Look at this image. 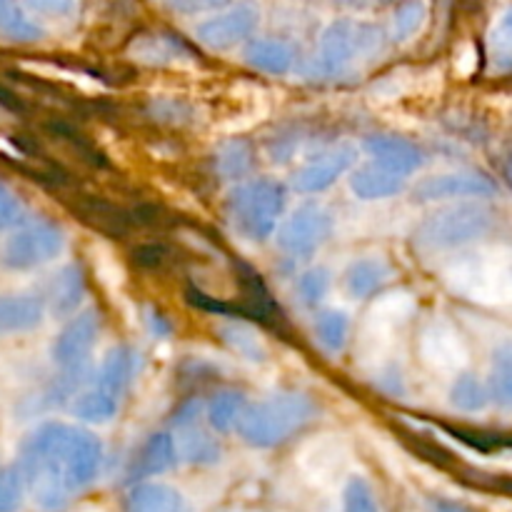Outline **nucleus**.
Segmentation results:
<instances>
[{
  "mask_svg": "<svg viewBox=\"0 0 512 512\" xmlns=\"http://www.w3.org/2000/svg\"><path fill=\"white\" fill-rule=\"evenodd\" d=\"M105 463L103 440L88 428L48 420L20 445L18 470L25 493L43 512H63L70 498L98 480Z\"/></svg>",
  "mask_w": 512,
  "mask_h": 512,
  "instance_id": "1",
  "label": "nucleus"
},
{
  "mask_svg": "<svg viewBox=\"0 0 512 512\" xmlns=\"http://www.w3.org/2000/svg\"><path fill=\"white\" fill-rule=\"evenodd\" d=\"M315 408L313 400L298 390H278L255 403L245 405L235 433L245 445L258 450L278 448L298 435L305 425L313 423Z\"/></svg>",
  "mask_w": 512,
  "mask_h": 512,
  "instance_id": "2",
  "label": "nucleus"
},
{
  "mask_svg": "<svg viewBox=\"0 0 512 512\" xmlns=\"http://www.w3.org/2000/svg\"><path fill=\"white\" fill-rule=\"evenodd\" d=\"M390 35L383 25L365 20L338 18L320 35L315 70L320 78L338 80L353 73L358 65L380 58L388 48Z\"/></svg>",
  "mask_w": 512,
  "mask_h": 512,
  "instance_id": "3",
  "label": "nucleus"
},
{
  "mask_svg": "<svg viewBox=\"0 0 512 512\" xmlns=\"http://www.w3.org/2000/svg\"><path fill=\"white\" fill-rule=\"evenodd\" d=\"M288 210V188L275 178H253L235 185L225 198L230 228L248 243L273 238Z\"/></svg>",
  "mask_w": 512,
  "mask_h": 512,
  "instance_id": "4",
  "label": "nucleus"
},
{
  "mask_svg": "<svg viewBox=\"0 0 512 512\" xmlns=\"http://www.w3.org/2000/svg\"><path fill=\"white\" fill-rule=\"evenodd\" d=\"M495 228V213L483 200L448 203L423 218L415 228V245L430 253L460 250L478 243Z\"/></svg>",
  "mask_w": 512,
  "mask_h": 512,
  "instance_id": "5",
  "label": "nucleus"
},
{
  "mask_svg": "<svg viewBox=\"0 0 512 512\" xmlns=\"http://www.w3.org/2000/svg\"><path fill=\"white\" fill-rule=\"evenodd\" d=\"M65 250V233L53 220L20 223L0 245V265L13 273L43 268L60 258Z\"/></svg>",
  "mask_w": 512,
  "mask_h": 512,
  "instance_id": "6",
  "label": "nucleus"
},
{
  "mask_svg": "<svg viewBox=\"0 0 512 512\" xmlns=\"http://www.w3.org/2000/svg\"><path fill=\"white\" fill-rule=\"evenodd\" d=\"M333 228L335 215L323 203L308 200V203H300L288 218L280 220L275 240L285 255L305 260L320 253V248L333 238Z\"/></svg>",
  "mask_w": 512,
  "mask_h": 512,
  "instance_id": "7",
  "label": "nucleus"
},
{
  "mask_svg": "<svg viewBox=\"0 0 512 512\" xmlns=\"http://www.w3.org/2000/svg\"><path fill=\"white\" fill-rule=\"evenodd\" d=\"M98 333L100 318L93 308L80 310L73 318H68V323L63 325L53 348H50L53 363L63 373L60 380H65L68 385H78L88 375L90 355H93L95 343H98Z\"/></svg>",
  "mask_w": 512,
  "mask_h": 512,
  "instance_id": "8",
  "label": "nucleus"
},
{
  "mask_svg": "<svg viewBox=\"0 0 512 512\" xmlns=\"http://www.w3.org/2000/svg\"><path fill=\"white\" fill-rule=\"evenodd\" d=\"M175 428V448L178 458L198 468H208L223 458V445L220 438L205 423V403L188 400L178 408L173 418Z\"/></svg>",
  "mask_w": 512,
  "mask_h": 512,
  "instance_id": "9",
  "label": "nucleus"
},
{
  "mask_svg": "<svg viewBox=\"0 0 512 512\" xmlns=\"http://www.w3.org/2000/svg\"><path fill=\"white\" fill-rule=\"evenodd\" d=\"M360 148L355 143H335L305 158L293 173V188L303 195H318L333 188L343 175L355 168Z\"/></svg>",
  "mask_w": 512,
  "mask_h": 512,
  "instance_id": "10",
  "label": "nucleus"
},
{
  "mask_svg": "<svg viewBox=\"0 0 512 512\" xmlns=\"http://www.w3.org/2000/svg\"><path fill=\"white\" fill-rule=\"evenodd\" d=\"M498 195L493 178L478 170L438 173L415 183V203H463V200H488Z\"/></svg>",
  "mask_w": 512,
  "mask_h": 512,
  "instance_id": "11",
  "label": "nucleus"
},
{
  "mask_svg": "<svg viewBox=\"0 0 512 512\" xmlns=\"http://www.w3.org/2000/svg\"><path fill=\"white\" fill-rule=\"evenodd\" d=\"M260 25V5L253 0L230 5L228 10L213 13L208 20L198 23L195 38L210 50H233L245 45Z\"/></svg>",
  "mask_w": 512,
  "mask_h": 512,
  "instance_id": "12",
  "label": "nucleus"
},
{
  "mask_svg": "<svg viewBox=\"0 0 512 512\" xmlns=\"http://www.w3.org/2000/svg\"><path fill=\"white\" fill-rule=\"evenodd\" d=\"M360 153L370 158V163L380 165V168L390 170V173L400 175L408 180L410 175L418 173L425 165V153L413 143V140L403 138V135L393 133H373L363 140Z\"/></svg>",
  "mask_w": 512,
  "mask_h": 512,
  "instance_id": "13",
  "label": "nucleus"
},
{
  "mask_svg": "<svg viewBox=\"0 0 512 512\" xmlns=\"http://www.w3.org/2000/svg\"><path fill=\"white\" fill-rule=\"evenodd\" d=\"M178 460L180 458L173 433L158 430V433L148 435L145 443L138 448L133 463H130L128 480L135 485L145 483L150 478H158V475H165L168 470H173L178 465Z\"/></svg>",
  "mask_w": 512,
  "mask_h": 512,
  "instance_id": "14",
  "label": "nucleus"
},
{
  "mask_svg": "<svg viewBox=\"0 0 512 512\" xmlns=\"http://www.w3.org/2000/svg\"><path fill=\"white\" fill-rule=\"evenodd\" d=\"M138 368V353H135L133 348H128V345H115V348H110L108 353H105L103 363L95 370L93 388H98L100 393L110 395V398L123 403V395L128 393V388L133 385Z\"/></svg>",
  "mask_w": 512,
  "mask_h": 512,
  "instance_id": "15",
  "label": "nucleus"
},
{
  "mask_svg": "<svg viewBox=\"0 0 512 512\" xmlns=\"http://www.w3.org/2000/svg\"><path fill=\"white\" fill-rule=\"evenodd\" d=\"M298 460L310 478H335L348 465V443L340 435H318L300 448Z\"/></svg>",
  "mask_w": 512,
  "mask_h": 512,
  "instance_id": "16",
  "label": "nucleus"
},
{
  "mask_svg": "<svg viewBox=\"0 0 512 512\" xmlns=\"http://www.w3.org/2000/svg\"><path fill=\"white\" fill-rule=\"evenodd\" d=\"M48 315L43 295L38 293H8L0 295V338L23 335L40 328Z\"/></svg>",
  "mask_w": 512,
  "mask_h": 512,
  "instance_id": "17",
  "label": "nucleus"
},
{
  "mask_svg": "<svg viewBox=\"0 0 512 512\" xmlns=\"http://www.w3.org/2000/svg\"><path fill=\"white\" fill-rule=\"evenodd\" d=\"M43 300L48 313H53L55 318L60 320L73 318L85 300L83 270H80L75 263L63 265V268L50 278Z\"/></svg>",
  "mask_w": 512,
  "mask_h": 512,
  "instance_id": "18",
  "label": "nucleus"
},
{
  "mask_svg": "<svg viewBox=\"0 0 512 512\" xmlns=\"http://www.w3.org/2000/svg\"><path fill=\"white\" fill-rule=\"evenodd\" d=\"M420 358L425 365L435 370H450L458 368L460 360H463V348H460L458 335L453 333V328L440 320H433L423 328L420 333Z\"/></svg>",
  "mask_w": 512,
  "mask_h": 512,
  "instance_id": "19",
  "label": "nucleus"
},
{
  "mask_svg": "<svg viewBox=\"0 0 512 512\" xmlns=\"http://www.w3.org/2000/svg\"><path fill=\"white\" fill-rule=\"evenodd\" d=\"M393 280V265L380 255H365L353 260L345 270V290L350 298L365 300L380 295V290Z\"/></svg>",
  "mask_w": 512,
  "mask_h": 512,
  "instance_id": "20",
  "label": "nucleus"
},
{
  "mask_svg": "<svg viewBox=\"0 0 512 512\" xmlns=\"http://www.w3.org/2000/svg\"><path fill=\"white\" fill-rule=\"evenodd\" d=\"M348 185L355 198L365 200V203H373V200H385L400 195L405 190V185H408V180L380 168L375 163H365L350 170Z\"/></svg>",
  "mask_w": 512,
  "mask_h": 512,
  "instance_id": "21",
  "label": "nucleus"
},
{
  "mask_svg": "<svg viewBox=\"0 0 512 512\" xmlns=\"http://www.w3.org/2000/svg\"><path fill=\"white\" fill-rule=\"evenodd\" d=\"M125 512H190V505L185 495L173 485L145 480L128 490Z\"/></svg>",
  "mask_w": 512,
  "mask_h": 512,
  "instance_id": "22",
  "label": "nucleus"
},
{
  "mask_svg": "<svg viewBox=\"0 0 512 512\" xmlns=\"http://www.w3.org/2000/svg\"><path fill=\"white\" fill-rule=\"evenodd\" d=\"M218 338L230 348V353L238 355L240 360L253 365L268 363V343L263 333L248 320L228 318L218 323Z\"/></svg>",
  "mask_w": 512,
  "mask_h": 512,
  "instance_id": "23",
  "label": "nucleus"
},
{
  "mask_svg": "<svg viewBox=\"0 0 512 512\" xmlns=\"http://www.w3.org/2000/svg\"><path fill=\"white\" fill-rule=\"evenodd\" d=\"M243 58L250 68L268 75H288L295 68V48L278 38H250Z\"/></svg>",
  "mask_w": 512,
  "mask_h": 512,
  "instance_id": "24",
  "label": "nucleus"
},
{
  "mask_svg": "<svg viewBox=\"0 0 512 512\" xmlns=\"http://www.w3.org/2000/svg\"><path fill=\"white\" fill-rule=\"evenodd\" d=\"M413 313H415L413 293H408V290L403 288L390 290V293H380L378 298H375L373 308H370L368 330L388 338L395 328L408 323Z\"/></svg>",
  "mask_w": 512,
  "mask_h": 512,
  "instance_id": "25",
  "label": "nucleus"
},
{
  "mask_svg": "<svg viewBox=\"0 0 512 512\" xmlns=\"http://www.w3.org/2000/svg\"><path fill=\"white\" fill-rule=\"evenodd\" d=\"M120 400L110 398V395L100 393L98 388L88 385V388L78 390L70 403V413L85 425H105L118 415Z\"/></svg>",
  "mask_w": 512,
  "mask_h": 512,
  "instance_id": "26",
  "label": "nucleus"
},
{
  "mask_svg": "<svg viewBox=\"0 0 512 512\" xmlns=\"http://www.w3.org/2000/svg\"><path fill=\"white\" fill-rule=\"evenodd\" d=\"M245 405H248V400H245L243 393H238V390H220V393H215L205 403V423H208L213 433H230L238 425Z\"/></svg>",
  "mask_w": 512,
  "mask_h": 512,
  "instance_id": "27",
  "label": "nucleus"
},
{
  "mask_svg": "<svg viewBox=\"0 0 512 512\" xmlns=\"http://www.w3.org/2000/svg\"><path fill=\"white\" fill-rule=\"evenodd\" d=\"M43 35V28L25 13L20 0H0V38L10 43H35Z\"/></svg>",
  "mask_w": 512,
  "mask_h": 512,
  "instance_id": "28",
  "label": "nucleus"
},
{
  "mask_svg": "<svg viewBox=\"0 0 512 512\" xmlns=\"http://www.w3.org/2000/svg\"><path fill=\"white\" fill-rule=\"evenodd\" d=\"M485 385H488L490 403L503 410H512V340H505L495 348Z\"/></svg>",
  "mask_w": 512,
  "mask_h": 512,
  "instance_id": "29",
  "label": "nucleus"
},
{
  "mask_svg": "<svg viewBox=\"0 0 512 512\" xmlns=\"http://www.w3.org/2000/svg\"><path fill=\"white\" fill-rule=\"evenodd\" d=\"M130 53L135 60L148 65H173L180 58H188V50L173 35H143L133 43Z\"/></svg>",
  "mask_w": 512,
  "mask_h": 512,
  "instance_id": "30",
  "label": "nucleus"
},
{
  "mask_svg": "<svg viewBox=\"0 0 512 512\" xmlns=\"http://www.w3.org/2000/svg\"><path fill=\"white\" fill-rule=\"evenodd\" d=\"M315 338L328 353H343L350 340V315L343 308H325L315 315Z\"/></svg>",
  "mask_w": 512,
  "mask_h": 512,
  "instance_id": "31",
  "label": "nucleus"
},
{
  "mask_svg": "<svg viewBox=\"0 0 512 512\" xmlns=\"http://www.w3.org/2000/svg\"><path fill=\"white\" fill-rule=\"evenodd\" d=\"M215 168L223 175L225 180H235V183H243L248 178L250 168H253V150L245 140L230 138L215 153Z\"/></svg>",
  "mask_w": 512,
  "mask_h": 512,
  "instance_id": "32",
  "label": "nucleus"
},
{
  "mask_svg": "<svg viewBox=\"0 0 512 512\" xmlns=\"http://www.w3.org/2000/svg\"><path fill=\"white\" fill-rule=\"evenodd\" d=\"M450 403L460 413H483L490 405L488 385L475 373H460L450 385Z\"/></svg>",
  "mask_w": 512,
  "mask_h": 512,
  "instance_id": "33",
  "label": "nucleus"
},
{
  "mask_svg": "<svg viewBox=\"0 0 512 512\" xmlns=\"http://www.w3.org/2000/svg\"><path fill=\"white\" fill-rule=\"evenodd\" d=\"M488 48L493 68L498 73H512V5L500 13V18L490 28Z\"/></svg>",
  "mask_w": 512,
  "mask_h": 512,
  "instance_id": "34",
  "label": "nucleus"
},
{
  "mask_svg": "<svg viewBox=\"0 0 512 512\" xmlns=\"http://www.w3.org/2000/svg\"><path fill=\"white\" fill-rule=\"evenodd\" d=\"M428 20V8L423 0H403L393 13V28H390V40L395 43H408L423 30Z\"/></svg>",
  "mask_w": 512,
  "mask_h": 512,
  "instance_id": "35",
  "label": "nucleus"
},
{
  "mask_svg": "<svg viewBox=\"0 0 512 512\" xmlns=\"http://www.w3.org/2000/svg\"><path fill=\"white\" fill-rule=\"evenodd\" d=\"M340 505H343V512H380L378 495H375L373 485L363 475H350L345 480Z\"/></svg>",
  "mask_w": 512,
  "mask_h": 512,
  "instance_id": "36",
  "label": "nucleus"
},
{
  "mask_svg": "<svg viewBox=\"0 0 512 512\" xmlns=\"http://www.w3.org/2000/svg\"><path fill=\"white\" fill-rule=\"evenodd\" d=\"M330 285H333V275L323 265H315V268L305 270L298 278V298L300 303L315 308V305L323 303L330 293Z\"/></svg>",
  "mask_w": 512,
  "mask_h": 512,
  "instance_id": "37",
  "label": "nucleus"
},
{
  "mask_svg": "<svg viewBox=\"0 0 512 512\" xmlns=\"http://www.w3.org/2000/svg\"><path fill=\"white\" fill-rule=\"evenodd\" d=\"M25 500V483L18 465L0 468V512H18Z\"/></svg>",
  "mask_w": 512,
  "mask_h": 512,
  "instance_id": "38",
  "label": "nucleus"
},
{
  "mask_svg": "<svg viewBox=\"0 0 512 512\" xmlns=\"http://www.w3.org/2000/svg\"><path fill=\"white\" fill-rule=\"evenodd\" d=\"M20 223H23V203L8 185L0 183V233L15 230Z\"/></svg>",
  "mask_w": 512,
  "mask_h": 512,
  "instance_id": "39",
  "label": "nucleus"
},
{
  "mask_svg": "<svg viewBox=\"0 0 512 512\" xmlns=\"http://www.w3.org/2000/svg\"><path fill=\"white\" fill-rule=\"evenodd\" d=\"M93 268L105 285L123 283V268H120L118 260L113 258V253H110L108 248H103V245H95L93 248Z\"/></svg>",
  "mask_w": 512,
  "mask_h": 512,
  "instance_id": "40",
  "label": "nucleus"
},
{
  "mask_svg": "<svg viewBox=\"0 0 512 512\" xmlns=\"http://www.w3.org/2000/svg\"><path fill=\"white\" fill-rule=\"evenodd\" d=\"M233 3L235 0H165V5L178 15L220 13V10L230 8Z\"/></svg>",
  "mask_w": 512,
  "mask_h": 512,
  "instance_id": "41",
  "label": "nucleus"
},
{
  "mask_svg": "<svg viewBox=\"0 0 512 512\" xmlns=\"http://www.w3.org/2000/svg\"><path fill=\"white\" fill-rule=\"evenodd\" d=\"M23 5L45 18H68L75 10V0H23Z\"/></svg>",
  "mask_w": 512,
  "mask_h": 512,
  "instance_id": "42",
  "label": "nucleus"
},
{
  "mask_svg": "<svg viewBox=\"0 0 512 512\" xmlns=\"http://www.w3.org/2000/svg\"><path fill=\"white\" fill-rule=\"evenodd\" d=\"M145 320H148V328L155 338H168L170 335V323L158 313V310L148 308L145 310Z\"/></svg>",
  "mask_w": 512,
  "mask_h": 512,
  "instance_id": "43",
  "label": "nucleus"
},
{
  "mask_svg": "<svg viewBox=\"0 0 512 512\" xmlns=\"http://www.w3.org/2000/svg\"><path fill=\"white\" fill-rule=\"evenodd\" d=\"M430 512H475L468 505L458 503V500H448V498H433L430 500Z\"/></svg>",
  "mask_w": 512,
  "mask_h": 512,
  "instance_id": "44",
  "label": "nucleus"
},
{
  "mask_svg": "<svg viewBox=\"0 0 512 512\" xmlns=\"http://www.w3.org/2000/svg\"><path fill=\"white\" fill-rule=\"evenodd\" d=\"M333 3L343 10H365L373 0H333Z\"/></svg>",
  "mask_w": 512,
  "mask_h": 512,
  "instance_id": "45",
  "label": "nucleus"
},
{
  "mask_svg": "<svg viewBox=\"0 0 512 512\" xmlns=\"http://www.w3.org/2000/svg\"><path fill=\"white\" fill-rule=\"evenodd\" d=\"M508 178H510V183H512V158H510V163H508Z\"/></svg>",
  "mask_w": 512,
  "mask_h": 512,
  "instance_id": "46",
  "label": "nucleus"
},
{
  "mask_svg": "<svg viewBox=\"0 0 512 512\" xmlns=\"http://www.w3.org/2000/svg\"><path fill=\"white\" fill-rule=\"evenodd\" d=\"M378 3H398V0H378Z\"/></svg>",
  "mask_w": 512,
  "mask_h": 512,
  "instance_id": "47",
  "label": "nucleus"
}]
</instances>
